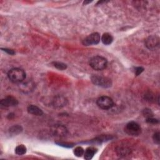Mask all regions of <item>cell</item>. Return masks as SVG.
Returning <instances> with one entry per match:
<instances>
[{
	"instance_id": "6da1fadb",
	"label": "cell",
	"mask_w": 160,
	"mask_h": 160,
	"mask_svg": "<svg viewBox=\"0 0 160 160\" xmlns=\"http://www.w3.org/2000/svg\"><path fill=\"white\" fill-rule=\"evenodd\" d=\"M9 79L12 83H21L26 78V73L21 68H15L11 69L8 73Z\"/></svg>"
},
{
	"instance_id": "7a4b0ae2",
	"label": "cell",
	"mask_w": 160,
	"mask_h": 160,
	"mask_svg": "<svg viewBox=\"0 0 160 160\" xmlns=\"http://www.w3.org/2000/svg\"><path fill=\"white\" fill-rule=\"evenodd\" d=\"M90 66L96 71H101L105 69L108 65L107 60L100 56H96L90 60Z\"/></svg>"
},
{
	"instance_id": "3957f363",
	"label": "cell",
	"mask_w": 160,
	"mask_h": 160,
	"mask_svg": "<svg viewBox=\"0 0 160 160\" xmlns=\"http://www.w3.org/2000/svg\"><path fill=\"white\" fill-rule=\"evenodd\" d=\"M91 79L92 83L94 85L104 88H109L112 85L111 80L107 77L98 75H93L91 77Z\"/></svg>"
},
{
	"instance_id": "277c9868",
	"label": "cell",
	"mask_w": 160,
	"mask_h": 160,
	"mask_svg": "<svg viewBox=\"0 0 160 160\" xmlns=\"http://www.w3.org/2000/svg\"><path fill=\"white\" fill-rule=\"evenodd\" d=\"M125 130L127 134L131 136H138L141 132V128L140 125L135 122H131L128 123L125 128Z\"/></svg>"
},
{
	"instance_id": "5b68a950",
	"label": "cell",
	"mask_w": 160,
	"mask_h": 160,
	"mask_svg": "<svg viewBox=\"0 0 160 160\" xmlns=\"http://www.w3.org/2000/svg\"><path fill=\"white\" fill-rule=\"evenodd\" d=\"M96 104L99 108L103 109H109L114 106L113 100L106 96L100 97L96 101Z\"/></svg>"
},
{
	"instance_id": "8992f818",
	"label": "cell",
	"mask_w": 160,
	"mask_h": 160,
	"mask_svg": "<svg viewBox=\"0 0 160 160\" xmlns=\"http://www.w3.org/2000/svg\"><path fill=\"white\" fill-rule=\"evenodd\" d=\"M51 133L53 135V136L58 137V138H62L65 136L68 133V130L63 125H54L51 128Z\"/></svg>"
},
{
	"instance_id": "52a82bcc",
	"label": "cell",
	"mask_w": 160,
	"mask_h": 160,
	"mask_svg": "<svg viewBox=\"0 0 160 160\" xmlns=\"http://www.w3.org/2000/svg\"><path fill=\"white\" fill-rule=\"evenodd\" d=\"M100 42V35L98 33H93L88 36L83 42L85 46H90L92 45H97Z\"/></svg>"
},
{
	"instance_id": "ba28073f",
	"label": "cell",
	"mask_w": 160,
	"mask_h": 160,
	"mask_svg": "<svg viewBox=\"0 0 160 160\" xmlns=\"http://www.w3.org/2000/svg\"><path fill=\"white\" fill-rule=\"evenodd\" d=\"M145 45L148 49L154 50L159 45V39L156 36H150L146 39Z\"/></svg>"
},
{
	"instance_id": "9c48e42d",
	"label": "cell",
	"mask_w": 160,
	"mask_h": 160,
	"mask_svg": "<svg viewBox=\"0 0 160 160\" xmlns=\"http://www.w3.org/2000/svg\"><path fill=\"white\" fill-rule=\"evenodd\" d=\"M0 104L4 107L15 106L18 104V101L17 99L13 96H8L5 99H3L0 102Z\"/></svg>"
},
{
	"instance_id": "30bf717a",
	"label": "cell",
	"mask_w": 160,
	"mask_h": 160,
	"mask_svg": "<svg viewBox=\"0 0 160 160\" xmlns=\"http://www.w3.org/2000/svg\"><path fill=\"white\" fill-rule=\"evenodd\" d=\"M67 103L66 99L63 96H56L53 100V104L55 107L56 108H62L64 106H66Z\"/></svg>"
},
{
	"instance_id": "8fae6325",
	"label": "cell",
	"mask_w": 160,
	"mask_h": 160,
	"mask_svg": "<svg viewBox=\"0 0 160 160\" xmlns=\"http://www.w3.org/2000/svg\"><path fill=\"white\" fill-rule=\"evenodd\" d=\"M27 110L29 113L36 116H42L43 114V111L35 105H29Z\"/></svg>"
},
{
	"instance_id": "7c38bea8",
	"label": "cell",
	"mask_w": 160,
	"mask_h": 160,
	"mask_svg": "<svg viewBox=\"0 0 160 160\" xmlns=\"http://www.w3.org/2000/svg\"><path fill=\"white\" fill-rule=\"evenodd\" d=\"M97 152V149L95 147H88L85 150V152L84 153L85 154V159L87 160H90L93 158L95 153Z\"/></svg>"
},
{
	"instance_id": "4fadbf2b",
	"label": "cell",
	"mask_w": 160,
	"mask_h": 160,
	"mask_svg": "<svg viewBox=\"0 0 160 160\" xmlns=\"http://www.w3.org/2000/svg\"><path fill=\"white\" fill-rule=\"evenodd\" d=\"M21 91H23L24 93H29L31 91H32L34 89V84L30 82L23 83L21 85Z\"/></svg>"
},
{
	"instance_id": "5bb4252c",
	"label": "cell",
	"mask_w": 160,
	"mask_h": 160,
	"mask_svg": "<svg viewBox=\"0 0 160 160\" xmlns=\"http://www.w3.org/2000/svg\"><path fill=\"white\" fill-rule=\"evenodd\" d=\"M101 41L104 45H109L113 42V38L109 33H106L103 34L101 37Z\"/></svg>"
},
{
	"instance_id": "9a60e30c",
	"label": "cell",
	"mask_w": 160,
	"mask_h": 160,
	"mask_svg": "<svg viewBox=\"0 0 160 160\" xmlns=\"http://www.w3.org/2000/svg\"><path fill=\"white\" fill-rule=\"evenodd\" d=\"M22 131H23L22 127L19 125L13 126L9 130L10 133L13 135H17L21 133L22 132Z\"/></svg>"
},
{
	"instance_id": "2e32d148",
	"label": "cell",
	"mask_w": 160,
	"mask_h": 160,
	"mask_svg": "<svg viewBox=\"0 0 160 160\" xmlns=\"http://www.w3.org/2000/svg\"><path fill=\"white\" fill-rule=\"evenodd\" d=\"M15 153L18 155H23L26 153V148L23 144H20L15 148Z\"/></svg>"
},
{
	"instance_id": "e0dca14e",
	"label": "cell",
	"mask_w": 160,
	"mask_h": 160,
	"mask_svg": "<svg viewBox=\"0 0 160 160\" xmlns=\"http://www.w3.org/2000/svg\"><path fill=\"white\" fill-rule=\"evenodd\" d=\"M85 153L83 148L81 146H78L74 149V154L77 157H81Z\"/></svg>"
},
{
	"instance_id": "ac0fdd59",
	"label": "cell",
	"mask_w": 160,
	"mask_h": 160,
	"mask_svg": "<svg viewBox=\"0 0 160 160\" xmlns=\"http://www.w3.org/2000/svg\"><path fill=\"white\" fill-rule=\"evenodd\" d=\"M53 64L56 68L60 70H64L67 68L66 64L61 62H53Z\"/></svg>"
},
{
	"instance_id": "d6986e66",
	"label": "cell",
	"mask_w": 160,
	"mask_h": 160,
	"mask_svg": "<svg viewBox=\"0 0 160 160\" xmlns=\"http://www.w3.org/2000/svg\"><path fill=\"white\" fill-rule=\"evenodd\" d=\"M143 114L146 118H152L153 116V113L152 112V111L149 109H148V108H146L143 111Z\"/></svg>"
},
{
	"instance_id": "ffe728a7",
	"label": "cell",
	"mask_w": 160,
	"mask_h": 160,
	"mask_svg": "<svg viewBox=\"0 0 160 160\" xmlns=\"http://www.w3.org/2000/svg\"><path fill=\"white\" fill-rule=\"evenodd\" d=\"M57 144H58L59 146H61L63 147H66V148H72L74 146V143H67V142H59V143H56Z\"/></svg>"
},
{
	"instance_id": "44dd1931",
	"label": "cell",
	"mask_w": 160,
	"mask_h": 160,
	"mask_svg": "<svg viewBox=\"0 0 160 160\" xmlns=\"http://www.w3.org/2000/svg\"><path fill=\"white\" fill-rule=\"evenodd\" d=\"M153 141L154 142L157 144H159V143H160V138H159V132H157V133H155L153 136Z\"/></svg>"
},
{
	"instance_id": "7402d4cb",
	"label": "cell",
	"mask_w": 160,
	"mask_h": 160,
	"mask_svg": "<svg viewBox=\"0 0 160 160\" xmlns=\"http://www.w3.org/2000/svg\"><path fill=\"white\" fill-rule=\"evenodd\" d=\"M146 122L149 124H157L159 123V121L157 119L152 118H149L146 119Z\"/></svg>"
},
{
	"instance_id": "603a6c76",
	"label": "cell",
	"mask_w": 160,
	"mask_h": 160,
	"mask_svg": "<svg viewBox=\"0 0 160 160\" xmlns=\"http://www.w3.org/2000/svg\"><path fill=\"white\" fill-rule=\"evenodd\" d=\"M144 71V68L142 67H138L135 68V74L136 76L140 75Z\"/></svg>"
},
{
	"instance_id": "cb8c5ba5",
	"label": "cell",
	"mask_w": 160,
	"mask_h": 160,
	"mask_svg": "<svg viewBox=\"0 0 160 160\" xmlns=\"http://www.w3.org/2000/svg\"><path fill=\"white\" fill-rule=\"evenodd\" d=\"M2 50L3 51L7 52L8 54L11 55H15V52L13 50H10V49H7V48H5V49L2 48Z\"/></svg>"
}]
</instances>
